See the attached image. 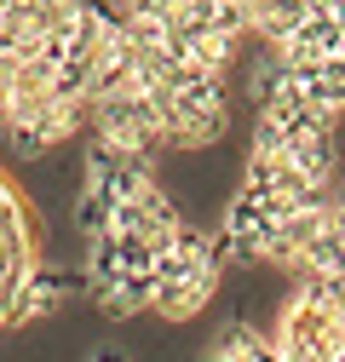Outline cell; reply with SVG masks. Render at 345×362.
<instances>
[{"mask_svg":"<svg viewBox=\"0 0 345 362\" xmlns=\"http://www.w3.org/2000/svg\"><path fill=\"white\" fill-rule=\"evenodd\" d=\"M230 127V104H225V81L207 75H179L167 104V150H207L213 139H225Z\"/></svg>","mask_w":345,"mask_h":362,"instance_id":"obj_1","label":"cell"},{"mask_svg":"<svg viewBox=\"0 0 345 362\" xmlns=\"http://www.w3.org/2000/svg\"><path fill=\"white\" fill-rule=\"evenodd\" d=\"M93 299H98L104 316H115V322H121V316L150 310V282H139V276H115V282H98Z\"/></svg>","mask_w":345,"mask_h":362,"instance_id":"obj_2","label":"cell"},{"mask_svg":"<svg viewBox=\"0 0 345 362\" xmlns=\"http://www.w3.org/2000/svg\"><path fill=\"white\" fill-rule=\"evenodd\" d=\"M93 362H127V356H121V351H98Z\"/></svg>","mask_w":345,"mask_h":362,"instance_id":"obj_3","label":"cell"}]
</instances>
